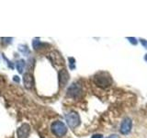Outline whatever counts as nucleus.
<instances>
[{"label": "nucleus", "mask_w": 147, "mask_h": 138, "mask_svg": "<svg viewBox=\"0 0 147 138\" xmlns=\"http://www.w3.org/2000/svg\"><path fill=\"white\" fill-rule=\"evenodd\" d=\"M94 82L98 87H107L112 84V79L108 73L99 72L98 74L94 76Z\"/></svg>", "instance_id": "nucleus-1"}, {"label": "nucleus", "mask_w": 147, "mask_h": 138, "mask_svg": "<svg viewBox=\"0 0 147 138\" xmlns=\"http://www.w3.org/2000/svg\"><path fill=\"white\" fill-rule=\"evenodd\" d=\"M51 129H52V132H53V135H55L58 137H62L63 135H65L66 133H67L66 125L61 121L54 122L52 124V126H51Z\"/></svg>", "instance_id": "nucleus-2"}, {"label": "nucleus", "mask_w": 147, "mask_h": 138, "mask_svg": "<svg viewBox=\"0 0 147 138\" xmlns=\"http://www.w3.org/2000/svg\"><path fill=\"white\" fill-rule=\"evenodd\" d=\"M65 120H66V122L68 124V126L72 129H75L76 127H77L80 124V122H81L79 114L76 112H68L65 116Z\"/></svg>", "instance_id": "nucleus-3"}, {"label": "nucleus", "mask_w": 147, "mask_h": 138, "mask_svg": "<svg viewBox=\"0 0 147 138\" xmlns=\"http://www.w3.org/2000/svg\"><path fill=\"white\" fill-rule=\"evenodd\" d=\"M82 93V87L77 83H73V84L68 87L67 89V97L69 98H77Z\"/></svg>", "instance_id": "nucleus-4"}, {"label": "nucleus", "mask_w": 147, "mask_h": 138, "mask_svg": "<svg viewBox=\"0 0 147 138\" xmlns=\"http://www.w3.org/2000/svg\"><path fill=\"white\" fill-rule=\"evenodd\" d=\"M131 127H132L131 119L127 117L121 122V126H119V132H121V135H128L131 131Z\"/></svg>", "instance_id": "nucleus-5"}, {"label": "nucleus", "mask_w": 147, "mask_h": 138, "mask_svg": "<svg viewBox=\"0 0 147 138\" xmlns=\"http://www.w3.org/2000/svg\"><path fill=\"white\" fill-rule=\"evenodd\" d=\"M30 133V126L28 123H23L18 129V138H28Z\"/></svg>", "instance_id": "nucleus-6"}, {"label": "nucleus", "mask_w": 147, "mask_h": 138, "mask_svg": "<svg viewBox=\"0 0 147 138\" xmlns=\"http://www.w3.org/2000/svg\"><path fill=\"white\" fill-rule=\"evenodd\" d=\"M68 80H69V74H68L67 70L66 69H62V70L59 72V85H60V87H61L62 89L65 87Z\"/></svg>", "instance_id": "nucleus-7"}, {"label": "nucleus", "mask_w": 147, "mask_h": 138, "mask_svg": "<svg viewBox=\"0 0 147 138\" xmlns=\"http://www.w3.org/2000/svg\"><path fill=\"white\" fill-rule=\"evenodd\" d=\"M23 83H24V86L27 89H31L32 87L34 84V80H33V76L30 73H25L24 76H23Z\"/></svg>", "instance_id": "nucleus-8"}, {"label": "nucleus", "mask_w": 147, "mask_h": 138, "mask_svg": "<svg viewBox=\"0 0 147 138\" xmlns=\"http://www.w3.org/2000/svg\"><path fill=\"white\" fill-rule=\"evenodd\" d=\"M25 66H26V63H25L24 60H22V59L18 60V61L16 63V67L18 69V73L23 72V70H24V68H25Z\"/></svg>", "instance_id": "nucleus-9"}, {"label": "nucleus", "mask_w": 147, "mask_h": 138, "mask_svg": "<svg viewBox=\"0 0 147 138\" xmlns=\"http://www.w3.org/2000/svg\"><path fill=\"white\" fill-rule=\"evenodd\" d=\"M68 61H69V66H70V68L75 69L76 68V59L73 58V57H69Z\"/></svg>", "instance_id": "nucleus-10"}, {"label": "nucleus", "mask_w": 147, "mask_h": 138, "mask_svg": "<svg viewBox=\"0 0 147 138\" xmlns=\"http://www.w3.org/2000/svg\"><path fill=\"white\" fill-rule=\"evenodd\" d=\"M42 45H43V44L41 43L39 40H34V41H33V48H34V49H36V50H37V49H40Z\"/></svg>", "instance_id": "nucleus-11"}, {"label": "nucleus", "mask_w": 147, "mask_h": 138, "mask_svg": "<svg viewBox=\"0 0 147 138\" xmlns=\"http://www.w3.org/2000/svg\"><path fill=\"white\" fill-rule=\"evenodd\" d=\"M127 39H128L129 41H130V43H131V44H134V45H136V44H137V43H138L137 40H136L135 38H133V37H128Z\"/></svg>", "instance_id": "nucleus-12"}, {"label": "nucleus", "mask_w": 147, "mask_h": 138, "mask_svg": "<svg viewBox=\"0 0 147 138\" xmlns=\"http://www.w3.org/2000/svg\"><path fill=\"white\" fill-rule=\"evenodd\" d=\"M140 41H141L142 45L144 46V47L145 49H147V41H146V40H144V39H141V40H140Z\"/></svg>", "instance_id": "nucleus-13"}, {"label": "nucleus", "mask_w": 147, "mask_h": 138, "mask_svg": "<svg viewBox=\"0 0 147 138\" xmlns=\"http://www.w3.org/2000/svg\"><path fill=\"white\" fill-rule=\"evenodd\" d=\"M106 138H119V136L118 135H109L108 137H106Z\"/></svg>", "instance_id": "nucleus-14"}, {"label": "nucleus", "mask_w": 147, "mask_h": 138, "mask_svg": "<svg viewBox=\"0 0 147 138\" xmlns=\"http://www.w3.org/2000/svg\"><path fill=\"white\" fill-rule=\"evenodd\" d=\"M91 138H103V136H102V135H94L93 136H92Z\"/></svg>", "instance_id": "nucleus-15"}, {"label": "nucleus", "mask_w": 147, "mask_h": 138, "mask_svg": "<svg viewBox=\"0 0 147 138\" xmlns=\"http://www.w3.org/2000/svg\"><path fill=\"white\" fill-rule=\"evenodd\" d=\"M15 80H16L17 82H20V79H18V76H14V81H15Z\"/></svg>", "instance_id": "nucleus-16"}, {"label": "nucleus", "mask_w": 147, "mask_h": 138, "mask_svg": "<svg viewBox=\"0 0 147 138\" xmlns=\"http://www.w3.org/2000/svg\"><path fill=\"white\" fill-rule=\"evenodd\" d=\"M144 60H145V61L147 62V53L145 54V56H144Z\"/></svg>", "instance_id": "nucleus-17"}]
</instances>
